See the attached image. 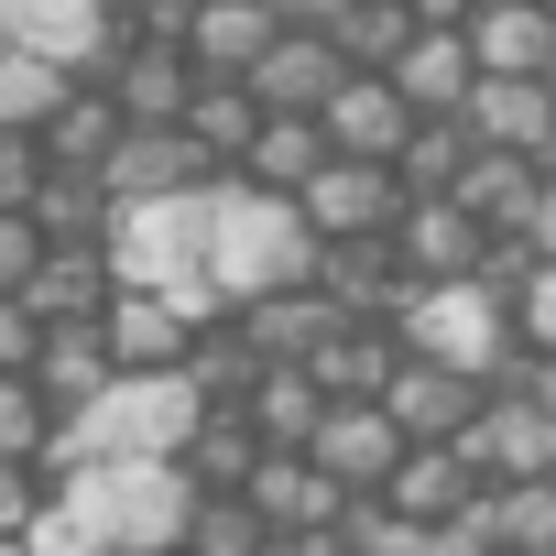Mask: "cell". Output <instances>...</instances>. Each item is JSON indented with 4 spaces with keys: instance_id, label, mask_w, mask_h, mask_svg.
<instances>
[{
    "instance_id": "1",
    "label": "cell",
    "mask_w": 556,
    "mask_h": 556,
    "mask_svg": "<svg viewBox=\"0 0 556 556\" xmlns=\"http://www.w3.org/2000/svg\"><path fill=\"white\" fill-rule=\"evenodd\" d=\"M317 262H328V240L306 229L295 197H262L240 175L218 186V262H207V285H218L229 317H251L273 295H317Z\"/></svg>"
},
{
    "instance_id": "2",
    "label": "cell",
    "mask_w": 556,
    "mask_h": 556,
    "mask_svg": "<svg viewBox=\"0 0 556 556\" xmlns=\"http://www.w3.org/2000/svg\"><path fill=\"white\" fill-rule=\"evenodd\" d=\"M393 339H404V361L469 371V382H491V393H523V371H534V350H523V317H513L491 285H437V295H404Z\"/></svg>"
},
{
    "instance_id": "3",
    "label": "cell",
    "mask_w": 556,
    "mask_h": 556,
    "mask_svg": "<svg viewBox=\"0 0 556 556\" xmlns=\"http://www.w3.org/2000/svg\"><path fill=\"white\" fill-rule=\"evenodd\" d=\"M207 262H218V186H207V197H164V207H121V218H110V273H121V295H186V306L229 317L218 285H207Z\"/></svg>"
},
{
    "instance_id": "4",
    "label": "cell",
    "mask_w": 556,
    "mask_h": 556,
    "mask_svg": "<svg viewBox=\"0 0 556 556\" xmlns=\"http://www.w3.org/2000/svg\"><path fill=\"white\" fill-rule=\"evenodd\" d=\"M207 328H218V317H207V306H186V295H121V306L99 317V339H110L121 382H164V371H186Z\"/></svg>"
},
{
    "instance_id": "5",
    "label": "cell",
    "mask_w": 556,
    "mask_h": 556,
    "mask_svg": "<svg viewBox=\"0 0 556 556\" xmlns=\"http://www.w3.org/2000/svg\"><path fill=\"white\" fill-rule=\"evenodd\" d=\"M88 491L110 502V523H121V545H153V556H186V523H197V480H186V458H164V469H88Z\"/></svg>"
},
{
    "instance_id": "6",
    "label": "cell",
    "mask_w": 556,
    "mask_h": 556,
    "mask_svg": "<svg viewBox=\"0 0 556 556\" xmlns=\"http://www.w3.org/2000/svg\"><path fill=\"white\" fill-rule=\"evenodd\" d=\"M393 262H404V285L437 295V285H480V262H491V229L458 207V197H426L393 218Z\"/></svg>"
},
{
    "instance_id": "7",
    "label": "cell",
    "mask_w": 556,
    "mask_h": 556,
    "mask_svg": "<svg viewBox=\"0 0 556 556\" xmlns=\"http://www.w3.org/2000/svg\"><path fill=\"white\" fill-rule=\"evenodd\" d=\"M306 458H317L350 502H382V491H393V469L415 458V437H404L382 404H339V415L317 426V447H306Z\"/></svg>"
},
{
    "instance_id": "8",
    "label": "cell",
    "mask_w": 556,
    "mask_h": 556,
    "mask_svg": "<svg viewBox=\"0 0 556 556\" xmlns=\"http://www.w3.org/2000/svg\"><path fill=\"white\" fill-rule=\"evenodd\" d=\"M469 447V469L491 480V491H523V480H556V415L534 404V393H491V415L458 437Z\"/></svg>"
},
{
    "instance_id": "9",
    "label": "cell",
    "mask_w": 556,
    "mask_h": 556,
    "mask_svg": "<svg viewBox=\"0 0 556 556\" xmlns=\"http://www.w3.org/2000/svg\"><path fill=\"white\" fill-rule=\"evenodd\" d=\"M339 88H350L339 34H285V45L262 55V77H251L262 121H328V110H339Z\"/></svg>"
},
{
    "instance_id": "10",
    "label": "cell",
    "mask_w": 556,
    "mask_h": 556,
    "mask_svg": "<svg viewBox=\"0 0 556 556\" xmlns=\"http://www.w3.org/2000/svg\"><path fill=\"white\" fill-rule=\"evenodd\" d=\"M306 229L339 251V240H393V218H404V186H393V164H328L306 197Z\"/></svg>"
},
{
    "instance_id": "11",
    "label": "cell",
    "mask_w": 556,
    "mask_h": 556,
    "mask_svg": "<svg viewBox=\"0 0 556 556\" xmlns=\"http://www.w3.org/2000/svg\"><path fill=\"white\" fill-rule=\"evenodd\" d=\"M382 415H393L415 447H458V437L491 415V382H469V371H437V361H404V371H393V393H382Z\"/></svg>"
},
{
    "instance_id": "12",
    "label": "cell",
    "mask_w": 556,
    "mask_h": 556,
    "mask_svg": "<svg viewBox=\"0 0 556 556\" xmlns=\"http://www.w3.org/2000/svg\"><path fill=\"white\" fill-rule=\"evenodd\" d=\"M110 99H121L131 131H186V110L207 99V77H197L186 45H131V55L110 66Z\"/></svg>"
},
{
    "instance_id": "13",
    "label": "cell",
    "mask_w": 556,
    "mask_h": 556,
    "mask_svg": "<svg viewBox=\"0 0 556 556\" xmlns=\"http://www.w3.org/2000/svg\"><path fill=\"white\" fill-rule=\"evenodd\" d=\"M99 186H110V207H164V197H207L218 164L197 153V131H131Z\"/></svg>"
},
{
    "instance_id": "14",
    "label": "cell",
    "mask_w": 556,
    "mask_h": 556,
    "mask_svg": "<svg viewBox=\"0 0 556 556\" xmlns=\"http://www.w3.org/2000/svg\"><path fill=\"white\" fill-rule=\"evenodd\" d=\"M273 45H285L273 0H207V12H197V34H186V55H197V77H207V88H251Z\"/></svg>"
},
{
    "instance_id": "15",
    "label": "cell",
    "mask_w": 556,
    "mask_h": 556,
    "mask_svg": "<svg viewBox=\"0 0 556 556\" xmlns=\"http://www.w3.org/2000/svg\"><path fill=\"white\" fill-rule=\"evenodd\" d=\"M240 502H251L273 534H339V523H350V491H339L317 458H262Z\"/></svg>"
},
{
    "instance_id": "16",
    "label": "cell",
    "mask_w": 556,
    "mask_h": 556,
    "mask_svg": "<svg viewBox=\"0 0 556 556\" xmlns=\"http://www.w3.org/2000/svg\"><path fill=\"white\" fill-rule=\"evenodd\" d=\"M426 121L404 110V88L393 77H350L339 88V110H328V142H339V164H404V142H415Z\"/></svg>"
},
{
    "instance_id": "17",
    "label": "cell",
    "mask_w": 556,
    "mask_h": 556,
    "mask_svg": "<svg viewBox=\"0 0 556 556\" xmlns=\"http://www.w3.org/2000/svg\"><path fill=\"white\" fill-rule=\"evenodd\" d=\"M393 88H404L415 121H469V99H480V55H469V34H415L404 66H393Z\"/></svg>"
},
{
    "instance_id": "18",
    "label": "cell",
    "mask_w": 556,
    "mask_h": 556,
    "mask_svg": "<svg viewBox=\"0 0 556 556\" xmlns=\"http://www.w3.org/2000/svg\"><path fill=\"white\" fill-rule=\"evenodd\" d=\"M469 131H480V153H523V164H545V142H556V88H545V77H480Z\"/></svg>"
},
{
    "instance_id": "19",
    "label": "cell",
    "mask_w": 556,
    "mask_h": 556,
    "mask_svg": "<svg viewBox=\"0 0 556 556\" xmlns=\"http://www.w3.org/2000/svg\"><path fill=\"white\" fill-rule=\"evenodd\" d=\"M469 55H480V77H556V12L545 0H480Z\"/></svg>"
},
{
    "instance_id": "20",
    "label": "cell",
    "mask_w": 556,
    "mask_h": 556,
    "mask_svg": "<svg viewBox=\"0 0 556 556\" xmlns=\"http://www.w3.org/2000/svg\"><path fill=\"white\" fill-rule=\"evenodd\" d=\"M480 491H491V480L469 469V447H415V458L393 469V491H382V502H393L404 523H469V513H480Z\"/></svg>"
},
{
    "instance_id": "21",
    "label": "cell",
    "mask_w": 556,
    "mask_h": 556,
    "mask_svg": "<svg viewBox=\"0 0 556 556\" xmlns=\"http://www.w3.org/2000/svg\"><path fill=\"white\" fill-rule=\"evenodd\" d=\"M317 295H328L339 317H382V328H393L415 285H404V262H393V240H339V251L317 262Z\"/></svg>"
},
{
    "instance_id": "22",
    "label": "cell",
    "mask_w": 556,
    "mask_h": 556,
    "mask_svg": "<svg viewBox=\"0 0 556 556\" xmlns=\"http://www.w3.org/2000/svg\"><path fill=\"white\" fill-rule=\"evenodd\" d=\"M458 207H469L491 240H534V218H545V164H523V153H480L469 186H458Z\"/></svg>"
},
{
    "instance_id": "23",
    "label": "cell",
    "mask_w": 556,
    "mask_h": 556,
    "mask_svg": "<svg viewBox=\"0 0 556 556\" xmlns=\"http://www.w3.org/2000/svg\"><path fill=\"white\" fill-rule=\"evenodd\" d=\"M45 328H99L110 306H121V273H110V251H45V273H34V295H23Z\"/></svg>"
},
{
    "instance_id": "24",
    "label": "cell",
    "mask_w": 556,
    "mask_h": 556,
    "mask_svg": "<svg viewBox=\"0 0 556 556\" xmlns=\"http://www.w3.org/2000/svg\"><path fill=\"white\" fill-rule=\"evenodd\" d=\"M339 328H350V317H339L328 295H273V306L240 317V339L262 350V371H317V350H328Z\"/></svg>"
},
{
    "instance_id": "25",
    "label": "cell",
    "mask_w": 556,
    "mask_h": 556,
    "mask_svg": "<svg viewBox=\"0 0 556 556\" xmlns=\"http://www.w3.org/2000/svg\"><path fill=\"white\" fill-rule=\"evenodd\" d=\"M393 371H404V339H393L382 317H350V328L317 350V382H328V404H382V393H393Z\"/></svg>"
},
{
    "instance_id": "26",
    "label": "cell",
    "mask_w": 556,
    "mask_h": 556,
    "mask_svg": "<svg viewBox=\"0 0 556 556\" xmlns=\"http://www.w3.org/2000/svg\"><path fill=\"white\" fill-rule=\"evenodd\" d=\"M240 415H251V437H262L273 458H306V447H317V426H328L339 404H328V382H317V371H262V393H251Z\"/></svg>"
},
{
    "instance_id": "27",
    "label": "cell",
    "mask_w": 556,
    "mask_h": 556,
    "mask_svg": "<svg viewBox=\"0 0 556 556\" xmlns=\"http://www.w3.org/2000/svg\"><path fill=\"white\" fill-rule=\"evenodd\" d=\"M66 99H77V66H55V55H34V45H0V131L45 142V131L66 121Z\"/></svg>"
},
{
    "instance_id": "28",
    "label": "cell",
    "mask_w": 556,
    "mask_h": 556,
    "mask_svg": "<svg viewBox=\"0 0 556 556\" xmlns=\"http://www.w3.org/2000/svg\"><path fill=\"white\" fill-rule=\"evenodd\" d=\"M121 142H131L121 99H110V88H77V99H66V121L45 131V175H110V164H121Z\"/></svg>"
},
{
    "instance_id": "29",
    "label": "cell",
    "mask_w": 556,
    "mask_h": 556,
    "mask_svg": "<svg viewBox=\"0 0 556 556\" xmlns=\"http://www.w3.org/2000/svg\"><path fill=\"white\" fill-rule=\"evenodd\" d=\"M339 164V142H328V121H273L262 142H251V164H240V186H262V197H306L317 175Z\"/></svg>"
},
{
    "instance_id": "30",
    "label": "cell",
    "mask_w": 556,
    "mask_h": 556,
    "mask_svg": "<svg viewBox=\"0 0 556 556\" xmlns=\"http://www.w3.org/2000/svg\"><path fill=\"white\" fill-rule=\"evenodd\" d=\"M469 164H480V131H469V121H426V131L404 142L393 186H404V207H426V197H458V186H469Z\"/></svg>"
},
{
    "instance_id": "31",
    "label": "cell",
    "mask_w": 556,
    "mask_h": 556,
    "mask_svg": "<svg viewBox=\"0 0 556 556\" xmlns=\"http://www.w3.org/2000/svg\"><path fill=\"white\" fill-rule=\"evenodd\" d=\"M110 218H121V207H110L99 175H45V186H34V229H45L55 251H110Z\"/></svg>"
},
{
    "instance_id": "32",
    "label": "cell",
    "mask_w": 556,
    "mask_h": 556,
    "mask_svg": "<svg viewBox=\"0 0 556 556\" xmlns=\"http://www.w3.org/2000/svg\"><path fill=\"white\" fill-rule=\"evenodd\" d=\"M34 382L55 393V415H88V404L121 382V361H110V339H99V328H55V339H45V361H34Z\"/></svg>"
},
{
    "instance_id": "33",
    "label": "cell",
    "mask_w": 556,
    "mask_h": 556,
    "mask_svg": "<svg viewBox=\"0 0 556 556\" xmlns=\"http://www.w3.org/2000/svg\"><path fill=\"white\" fill-rule=\"evenodd\" d=\"M262 458H273V447L251 437V415H218V404H207V426H197V447H186V480H197L207 502H240Z\"/></svg>"
},
{
    "instance_id": "34",
    "label": "cell",
    "mask_w": 556,
    "mask_h": 556,
    "mask_svg": "<svg viewBox=\"0 0 556 556\" xmlns=\"http://www.w3.org/2000/svg\"><path fill=\"white\" fill-rule=\"evenodd\" d=\"M34 556H121V523H110V502L88 491V480H55V502H45V523L23 534Z\"/></svg>"
},
{
    "instance_id": "35",
    "label": "cell",
    "mask_w": 556,
    "mask_h": 556,
    "mask_svg": "<svg viewBox=\"0 0 556 556\" xmlns=\"http://www.w3.org/2000/svg\"><path fill=\"white\" fill-rule=\"evenodd\" d=\"M186 131H197V153H207V164H218V186H229L273 121H262V99H251V88H207V99L186 110Z\"/></svg>"
},
{
    "instance_id": "36",
    "label": "cell",
    "mask_w": 556,
    "mask_h": 556,
    "mask_svg": "<svg viewBox=\"0 0 556 556\" xmlns=\"http://www.w3.org/2000/svg\"><path fill=\"white\" fill-rule=\"evenodd\" d=\"M55 437H66L55 393H45L34 371H0V458H12V469H45V458H55Z\"/></svg>"
},
{
    "instance_id": "37",
    "label": "cell",
    "mask_w": 556,
    "mask_h": 556,
    "mask_svg": "<svg viewBox=\"0 0 556 556\" xmlns=\"http://www.w3.org/2000/svg\"><path fill=\"white\" fill-rule=\"evenodd\" d=\"M186 382H197V393H207L218 415H240V404L262 393V350L240 339V317H218V328L197 339V361H186Z\"/></svg>"
},
{
    "instance_id": "38",
    "label": "cell",
    "mask_w": 556,
    "mask_h": 556,
    "mask_svg": "<svg viewBox=\"0 0 556 556\" xmlns=\"http://www.w3.org/2000/svg\"><path fill=\"white\" fill-rule=\"evenodd\" d=\"M404 45H415V12H404V0H361V12L339 23L350 77H393V66H404Z\"/></svg>"
},
{
    "instance_id": "39",
    "label": "cell",
    "mask_w": 556,
    "mask_h": 556,
    "mask_svg": "<svg viewBox=\"0 0 556 556\" xmlns=\"http://www.w3.org/2000/svg\"><path fill=\"white\" fill-rule=\"evenodd\" d=\"M262 545H273V523L251 502H197V523H186V556H262Z\"/></svg>"
},
{
    "instance_id": "40",
    "label": "cell",
    "mask_w": 556,
    "mask_h": 556,
    "mask_svg": "<svg viewBox=\"0 0 556 556\" xmlns=\"http://www.w3.org/2000/svg\"><path fill=\"white\" fill-rule=\"evenodd\" d=\"M45 229H34V207H0V295H34V273H45Z\"/></svg>"
},
{
    "instance_id": "41",
    "label": "cell",
    "mask_w": 556,
    "mask_h": 556,
    "mask_svg": "<svg viewBox=\"0 0 556 556\" xmlns=\"http://www.w3.org/2000/svg\"><path fill=\"white\" fill-rule=\"evenodd\" d=\"M45 502H55L45 469H12V458H0V545H23V534L45 523Z\"/></svg>"
},
{
    "instance_id": "42",
    "label": "cell",
    "mask_w": 556,
    "mask_h": 556,
    "mask_svg": "<svg viewBox=\"0 0 556 556\" xmlns=\"http://www.w3.org/2000/svg\"><path fill=\"white\" fill-rule=\"evenodd\" d=\"M45 339H55V328H45L23 295H0V371H34V361H45Z\"/></svg>"
},
{
    "instance_id": "43",
    "label": "cell",
    "mask_w": 556,
    "mask_h": 556,
    "mask_svg": "<svg viewBox=\"0 0 556 556\" xmlns=\"http://www.w3.org/2000/svg\"><path fill=\"white\" fill-rule=\"evenodd\" d=\"M34 186H45V142L0 131V207H34Z\"/></svg>"
},
{
    "instance_id": "44",
    "label": "cell",
    "mask_w": 556,
    "mask_h": 556,
    "mask_svg": "<svg viewBox=\"0 0 556 556\" xmlns=\"http://www.w3.org/2000/svg\"><path fill=\"white\" fill-rule=\"evenodd\" d=\"M513 317H523V350H534V361H556V262H545V285H534Z\"/></svg>"
},
{
    "instance_id": "45",
    "label": "cell",
    "mask_w": 556,
    "mask_h": 556,
    "mask_svg": "<svg viewBox=\"0 0 556 556\" xmlns=\"http://www.w3.org/2000/svg\"><path fill=\"white\" fill-rule=\"evenodd\" d=\"M361 12V0H273V23H285V34H339Z\"/></svg>"
},
{
    "instance_id": "46",
    "label": "cell",
    "mask_w": 556,
    "mask_h": 556,
    "mask_svg": "<svg viewBox=\"0 0 556 556\" xmlns=\"http://www.w3.org/2000/svg\"><path fill=\"white\" fill-rule=\"evenodd\" d=\"M404 12H415V34H469L480 0H404Z\"/></svg>"
},
{
    "instance_id": "47",
    "label": "cell",
    "mask_w": 556,
    "mask_h": 556,
    "mask_svg": "<svg viewBox=\"0 0 556 556\" xmlns=\"http://www.w3.org/2000/svg\"><path fill=\"white\" fill-rule=\"evenodd\" d=\"M262 556H350V545H339V534H273Z\"/></svg>"
},
{
    "instance_id": "48",
    "label": "cell",
    "mask_w": 556,
    "mask_h": 556,
    "mask_svg": "<svg viewBox=\"0 0 556 556\" xmlns=\"http://www.w3.org/2000/svg\"><path fill=\"white\" fill-rule=\"evenodd\" d=\"M523 393H534V404L556 415V361H534V371H523Z\"/></svg>"
},
{
    "instance_id": "49",
    "label": "cell",
    "mask_w": 556,
    "mask_h": 556,
    "mask_svg": "<svg viewBox=\"0 0 556 556\" xmlns=\"http://www.w3.org/2000/svg\"><path fill=\"white\" fill-rule=\"evenodd\" d=\"M534 240H545V262H556V186H545V218H534Z\"/></svg>"
},
{
    "instance_id": "50",
    "label": "cell",
    "mask_w": 556,
    "mask_h": 556,
    "mask_svg": "<svg viewBox=\"0 0 556 556\" xmlns=\"http://www.w3.org/2000/svg\"><path fill=\"white\" fill-rule=\"evenodd\" d=\"M545 186H556V142H545Z\"/></svg>"
},
{
    "instance_id": "51",
    "label": "cell",
    "mask_w": 556,
    "mask_h": 556,
    "mask_svg": "<svg viewBox=\"0 0 556 556\" xmlns=\"http://www.w3.org/2000/svg\"><path fill=\"white\" fill-rule=\"evenodd\" d=\"M121 556H153V545H121Z\"/></svg>"
},
{
    "instance_id": "52",
    "label": "cell",
    "mask_w": 556,
    "mask_h": 556,
    "mask_svg": "<svg viewBox=\"0 0 556 556\" xmlns=\"http://www.w3.org/2000/svg\"><path fill=\"white\" fill-rule=\"evenodd\" d=\"M545 88H556V77H545Z\"/></svg>"
}]
</instances>
